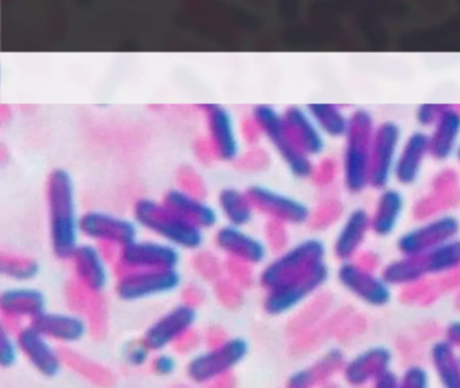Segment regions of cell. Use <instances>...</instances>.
<instances>
[{"label": "cell", "instance_id": "obj_1", "mask_svg": "<svg viewBox=\"0 0 460 388\" xmlns=\"http://www.w3.org/2000/svg\"><path fill=\"white\" fill-rule=\"evenodd\" d=\"M48 223L53 253L69 260L79 247L80 218L74 180L66 170L56 169L47 182Z\"/></svg>", "mask_w": 460, "mask_h": 388}, {"label": "cell", "instance_id": "obj_2", "mask_svg": "<svg viewBox=\"0 0 460 388\" xmlns=\"http://www.w3.org/2000/svg\"><path fill=\"white\" fill-rule=\"evenodd\" d=\"M373 119L366 110H357L349 119L346 147L341 159V181L349 193L359 194L370 188Z\"/></svg>", "mask_w": 460, "mask_h": 388}, {"label": "cell", "instance_id": "obj_3", "mask_svg": "<svg viewBox=\"0 0 460 388\" xmlns=\"http://www.w3.org/2000/svg\"><path fill=\"white\" fill-rule=\"evenodd\" d=\"M134 220L163 242L184 250H198L204 242V229L169 209L163 201L139 198L134 205Z\"/></svg>", "mask_w": 460, "mask_h": 388}, {"label": "cell", "instance_id": "obj_4", "mask_svg": "<svg viewBox=\"0 0 460 388\" xmlns=\"http://www.w3.org/2000/svg\"><path fill=\"white\" fill-rule=\"evenodd\" d=\"M327 247L320 239L303 240L293 247L285 248L277 258L269 261L260 274V285L265 291L300 279L304 275L325 261Z\"/></svg>", "mask_w": 460, "mask_h": 388}, {"label": "cell", "instance_id": "obj_5", "mask_svg": "<svg viewBox=\"0 0 460 388\" xmlns=\"http://www.w3.org/2000/svg\"><path fill=\"white\" fill-rule=\"evenodd\" d=\"M249 349V342L242 337L226 339L220 344L212 345L188 361V379L198 384L217 383L220 377L231 374L247 357Z\"/></svg>", "mask_w": 460, "mask_h": 388}, {"label": "cell", "instance_id": "obj_6", "mask_svg": "<svg viewBox=\"0 0 460 388\" xmlns=\"http://www.w3.org/2000/svg\"><path fill=\"white\" fill-rule=\"evenodd\" d=\"M252 118H254L255 126L270 140L289 172L297 178H312L314 164L312 163L311 156L306 155L296 145L288 131L284 116L279 115L274 108L269 107V105H260V107H255Z\"/></svg>", "mask_w": 460, "mask_h": 388}, {"label": "cell", "instance_id": "obj_7", "mask_svg": "<svg viewBox=\"0 0 460 388\" xmlns=\"http://www.w3.org/2000/svg\"><path fill=\"white\" fill-rule=\"evenodd\" d=\"M339 285L354 298L371 307L386 306L392 301V286L381 272L360 264L357 259L341 261L336 269Z\"/></svg>", "mask_w": 460, "mask_h": 388}, {"label": "cell", "instance_id": "obj_8", "mask_svg": "<svg viewBox=\"0 0 460 388\" xmlns=\"http://www.w3.org/2000/svg\"><path fill=\"white\" fill-rule=\"evenodd\" d=\"M328 278H330V267L325 260L300 279L266 291L263 309L270 315L287 314L308 302L317 291L322 290Z\"/></svg>", "mask_w": 460, "mask_h": 388}, {"label": "cell", "instance_id": "obj_9", "mask_svg": "<svg viewBox=\"0 0 460 388\" xmlns=\"http://www.w3.org/2000/svg\"><path fill=\"white\" fill-rule=\"evenodd\" d=\"M181 285L177 269H131L118 274L115 291L123 301H139L172 293Z\"/></svg>", "mask_w": 460, "mask_h": 388}, {"label": "cell", "instance_id": "obj_10", "mask_svg": "<svg viewBox=\"0 0 460 388\" xmlns=\"http://www.w3.org/2000/svg\"><path fill=\"white\" fill-rule=\"evenodd\" d=\"M460 220L451 213H441L435 217L422 220L413 228L403 232L397 240L401 255L417 256L454 237L459 236Z\"/></svg>", "mask_w": 460, "mask_h": 388}, {"label": "cell", "instance_id": "obj_11", "mask_svg": "<svg viewBox=\"0 0 460 388\" xmlns=\"http://www.w3.org/2000/svg\"><path fill=\"white\" fill-rule=\"evenodd\" d=\"M180 263L179 248L166 242L155 240H134L120 248L117 263V274L131 269H177Z\"/></svg>", "mask_w": 460, "mask_h": 388}, {"label": "cell", "instance_id": "obj_12", "mask_svg": "<svg viewBox=\"0 0 460 388\" xmlns=\"http://www.w3.org/2000/svg\"><path fill=\"white\" fill-rule=\"evenodd\" d=\"M80 231L83 236L96 244H112L122 248L137 240L138 224L122 216L90 210L80 218Z\"/></svg>", "mask_w": 460, "mask_h": 388}, {"label": "cell", "instance_id": "obj_13", "mask_svg": "<svg viewBox=\"0 0 460 388\" xmlns=\"http://www.w3.org/2000/svg\"><path fill=\"white\" fill-rule=\"evenodd\" d=\"M246 191L255 210L265 215L269 220L279 221L287 225H303L308 224L311 218L312 210L308 205L295 197L263 186H252Z\"/></svg>", "mask_w": 460, "mask_h": 388}, {"label": "cell", "instance_id": "obj_14", "mask_svg": "<svg viewBox=\"0 0 460 388\" xmlns=\"http://www.w3.org/2000/svg\"><path fill=\"white\" fill-rule=\"evenodd\" d=\"M196 320V307L182 302L155 321L145 331L142 340L153 352H161L168 347H173L181 337L192 331Z\"/></svg>", "mask_w": 460, "mask_h": 388}, {"label": "cell", "instance_id": "obj_15", "mask_svg": "<svg viewBox=\"0 0 460 388\" xmlns=\"http://www.w3.org/2000/svg\"><path fill=\"white\" fill-rule=\"evenodd\" d=\"M400 151V128L392 121L376 127L371 147L370 188L381 190L389 186Z\"/></svg>", "mask_w": 460, "mask_h": 388}, {"label": "cell", "instance_id": "obj_16", "mask_svg": "<svg viewBox=\"0 0 460 388\" xmlns=\"http://www.w3.org/2000/svg\"><path fill=\"white\" fill-rule=\"evenodd\" d=\"M15 339L20 352L39 374L45 377L58 376L64 360L61 349L52 344V340L48 339L33 323L21 326L15 331Z\"/></svg>", "mask_w": 460, "mask_h": 388}, {"label": "cell", "instance_id": "obj_17", "mask_svg": "<svg viewBox=\"0 0 460 388\" xmlns=\"http://www.w3.org/2000/svg\"><path fill=\"white\" fill-rule=\"evenodd\" d=\"M69 260L79 285L90 293L103 294L109 285L110 263L98 244H80Z\"/></svg>", "mask_w": 460, "mask_h": 388}, {"label": "cell", "instance_id": "obj_18", "mask_svg": "<svg viewBox=\"0 0 460 388\" xmlns=\"http://www.w3.org/2000/svg\"><path fill=\"white\" fill-rule=\"evenodd\" d=\"M215 245L227 259L257 266L268 256V244L258 237L247 234L242 226L225 225L217 229Z\"/></svg>", "mask_w": 460, "mask_h": 388}, {"label": "cell", "instance_id": "obj_19", "mask_svg": "<svg viewBox=\"0 0 460 388\" xmlns=\"http://www.w3.org/2000/svg\"><path fill=\"white\" fill-rule=\"evenodd\" d=\"M371 232L370 213L355 207L341 221L332 242V253L339 261L352 260L362 252Z\"/></svg>", "mask_w": 460, "mask_h": 388}, {"label": "cell", "instance_id": "obj_20", "mask_svg": "<svg viewBox=\"0 0 460 388\" xmlns=\"http://www.w3.org/2000/svg\"><path fill=\"white\" fill-rule=\"evenodd\" d=\"M209 147L217 158L234 161L239 155V142L230 112L222 105H206Z\"/></svg>", "mask_w": 460, "mask_h": 388}, {"label": "cell", "instance_id": "obj_21", "mask_svg": "<svg viewBox=\"0 0 460 388\" xmlns=\"http://www.w3.org/2000/svg\"><path fill=\"white\" fill-rule=\"evenodd\" d=\"M392 363V350L384 345H376L346 360L341 375L351 385H363L367 383L373 384L376 376L385 369L390 368Z\"/></svg>", "mask_w": 460, "mask_h": 388}, {"label": "cell", "instance_id": "obj_22", "mask_svg": "<svg viewBox=\"0 0 460 388\" xmlns=\"http://www.w3.org/2000/svg\"><path fill=\"white\" fill-rule=\"evenodd\" d=\"M31 323H33L48 339L63 345L79 342L90 331L87 320L75 312H45Z\"/></svg>", "mask_w": 460, "mask_h": 388}, {"label": "cell", "instance_id": "obj_23", "mask_svg": "<svg viewBox=\"0 0 460 388\" xmlns=\"http://www.w3.org/2000/svg\"><path fill=\"white\" fill-rule=\"evenodd\" d=\"M0 310L10 322L20 323L25 318L31 322L47 312V296L39 288H7L0 295Z\"/></svg>", "mask_w": 460, "mask_h": 388}, {"label": "cell", "instance_id": "obj_24", "mask_svg": "<svg viewBox=\"0 0 460 388\" xmlns=\"http://www.w3.org/2000/svg\"><path fill=\"white\" fill-rule=\"evenodd\" d=\"M428 155H430L429 135L414 132L398 151L393 180L402 186L414 185L421 175Z\"/></svg>", "mask_w": 460, "mask_h": 388}, {"label": "cell", "instance_id": "obj_25", "mask_svg": "<svg viewBox=\"0 0 460 388\" xmlns=\"http://www.w3.org/2000/svg\"><path fill=\"white\" fill-rule=\"evenodd\" d=\"M164 204L181 216L190 223L195 224L201 229H211L219 221V213L211 205L207 204L204 198L192 196L181 189H172L164 196Z\"/></svg>", "mask_w": 460, "mask_h": 388}, {"label": "cell", "instance_id": "obj_26", "mask_svg": "<svg viewBox=\"0 0 460 388\" xmlns=\"http://www.w3.org/2000/svg\"><path fill=\"white\" fill-rule=\"evenodd\" d=\"M405 212V197L398 189L386 188L379 190L373 212L370 213L371 234L387 237L397 229Z\"/></svg>", "mask_w": 460, "mask_h": 388}, {"label": "cell", "instance_id": "obj_27", "mask_svg": "<svg viewBox=\"0 0 460 388\" xmlns=\"http://www.w3.org/2000/svg\"><path fill=\"white\" fill-rule=\"evenodd\" d=\"M282 116L290 137L306 155L312 158L322 154L324 139L311 115L300 108H289Z\"/></svg>", "mask_w": 460, "mask_h": 388}, {"label": "cell", "instance_id": "obj_28", "mask_svg": "<svg viewBox=\"0 0 460 388\" xmlns=\"http://www.w3.org/2000/svg\"><path fill=\"white\" fill-rule=\"evenodd\" d=\"M460 137V112L446 108L433 126L429 135L430 156L436 161H446L456 151Z\"/></svg>", "mask_w": 460, "mask_h": 388}, {"label": "cell", "instance_id": "obj_29", "mask_svg": "<svg viewBox=\"0 0 460 388\" xmlns=\"http://www.w3.org/2000/svg\"><path fill=\"white\" fill-rule=\"evenodd\" d=\"M344 364H346L344 353L338 348H332V349L327 350L322 357L317 358L311 366L298 369L295 374L290 375L288 384L296 388L319 384L324 380L332 379L335 375L341 374Z\"/></svg>", "mask_w": 460, "mask_h": 388}, {"label": "cell", "instance_id": "obj_30", "mask_svg": "<svg viewBox=\"0 0 460 388\" xmlns=\"http://www.w3.org/2000/svg\"><path fill=\"white\" fill-rule=\"evenodd\" d=\"M429 360L436 379L443 387L460 388V352L444 337L429 348Z\"/></svg>", "mask_w": 460, "mask_h": 388}, {"label": "cell", "instance_id": "obj_31", "mask_svg": "<svg viewBox=\"0 0 460 388\" xmlns=\"http://www.w3.org/2000/svg\"><path fill=\"white\" fill-rule=\"evenodd\" d=\"M419 256L427 278L460 271V237H454Z\"/></svg>", "mask_w": 460, "mask_h": 388}, {"label": "cell", "instance_id": "obj_32", "mask_svg": "<svg viewBox=\"0 0 460 388\" xmlns=\"http://www.w3.org/2000/svg\"><path fill=\"white\" fill-rule=\"evenodd\" d=\"M217 204L226 221L230 225L242 228L252 223L254 213L257 212L247 191H241L238 189H223L217 197Z\"/></svg>", "mask_w": 460, "mask_h": 388}, {"label": "cell", "instance_id": "obj_33", "mask_svg": "<svg viewBox=\"0 0 460 388\" xmlns=\"http://www.w3.org/2000/svg\"><path fill=\"white\" fill-rule=\"evenodd\" d=\"M381 274L392 287H408L428 279L419 256L401 255L384 266Z\"/></svg>", "mask_w": 460, "mask_h": 388}, {"label": "cell", "instance_id": "obj_34", "mask_svg": "<svg viewBox=\"0 0 460 388\" xmlns=\"http://www.w3.org/2000/svg\"><path fill=\"white\" fill-rule=\"evenodd\" d=\"M309 115L312 116L320 131L331 137H344L349 129V119H346V116L333 105H309Z\"/></svg>", "mask_w": 460, "mask_h": 388}, {"label": "cell", "instance_id": "obj_35", "mask_svg": "<svg viewBox=\"0 0 460 388\" xmlns=\"http://www.w3.org/2000/svg\"><path fill=\"white\" fill-rule=\"evenodd\" d=\"M2 274L17 282H28L39 275L40 264L33 258L15 255V253H2L0 259Z\"/></svg>", "mask_w": 460, "mask_h": 388}, {"label": "cell", "instance_id": "obj_36", "mask_svg": "<svg viewBox=\"0 0 460 388\" xmlns=\"http://www.w3.org/2000/svg\"><path fill=\"white\" fill-rule=\"evenodd\" d=\"M61 355H63L64 364H68L69 368L83 375L85 379L93 380L98 384H103V383L110 384L111 382L112 375L110 374V371L99 364L93 363L90 358L83 357L79 353L72 352L69 349H61Z\"/></svg>", "mask_w": 460, "mask_h": 388}, {"label": "cell", "instance_id": "obj_37", "mask_svg": "<svg viewBox=\"0 0 460 388\" xmlns=\"http://www.w3.org/2000/svg\"><path fill=\"white\" fill-rule=\"evenodd\" d=\"M193 267L204 279L217 282L222 278L226 263H222L219 258L209 251H201L193 258Z\"/></svg>", "mask_w": 460, "mask_h": 388}, {"label": "cell", "instance_id": "obj_38", "mask_svg": "<svg viewBox=\"0 0 460 388\" xmlns=\"http://www.w3.org/2000/svg\"><path fill=\"white\" fill-rule=\"evenodd\" d=\"M242 286L234 282L231 278H220L215 282V294L220 304H225L228 309H235L242 304L243 293H242Z\"/></svg>", "mask_w": 460, "mask_h": 388}, {"label": "cell", "instance_id": "obj_39", "mask_svg": "<svg viewBox=\"0 0 460 388\" xmlns=\"http://www.w3.org/2000/svg\"><path fill=\"white\" fill-rule=\"evenodd\" d=\"M20 353V347H18L15 333L10 331L6 325L2 323L0 329V366L4 368H10L14 366Z\"/></svg>", "mask_w": 460, "mask_h": 388}, {"label": "cell", "instance_id": "obj_40", "mask_svg": "<svg viewBox=\"0 0 460 388\" xmlns=\"http://www.w3.org/2000/svg\"><path fill=\"white\" fill-rule=\"evenodd\" d=\"M341 205L335 199H328L324 204L320 205L316 212L311 213L308 224L316 229L328 228L331 224L336 223L341 217Z\"/></svg>", "mask_w": 460, "mask_h": 388}, {"label": "cell", "instance_id": "obj_41", "mask_svg": "<svg viewBox=\"0 0 460 388\" xmlns=\"http://www.w3.org/2000/svg\"><path fill=\"white\" fill-rule=\"evenodd\" d=\"M153 350L147 347L144 340H134L123 348V358L128 366L139 368L150 360Z\"/></svg>", "mask_w": 460, "mask_h": 388}, {"label": "cell", "instance_id": "obj_42", "mask_svg": "<svg viewBox=\"0 0 460 388\" xmlns=\"http://www.w3.org/2000/svg\"><path fill=\"white\" fill-rule=\"evenodd\" d=\"M287 224L276 220H269L265 225L266 244L274 252H282L288 248Z\"/></svg>", "mask_w": 460, "mask_h": 388}, {"label": "cell", "instance_id": "obj_43", "mask_svg": "<svg viewBox=\"0 0 460 388\" xmlns=\"http://www.w3.org/2000/svg\"><path fill=\"white\" fill-rule=\"evenodd\" d=\"M177 181H179V188L192 196L200 197L204 198L207 193L206 183L201 180L198 172H193L190 167H184L181 172L177 174Z\"/></svg>", "mask_w": 460, "mask_h": 388}, {"label": "cell", "instance_id": "obj_44", "mask_svg": "<svg viewBox=\"0 0 460 388\" xmlns=\"http://www.w3.org/2000/svg\"><path fill=\"white\" fill-rule=\"evenodd\" d=\"M400 377L401 385H406V387L425 388L430 383L429 372L421 364H411L406 366Z\"/></svg>", "mask_w": 460, "mask_h": 388}, {"label": "cell", "instance_id": "obj_45", "mask_svg": "<svg viewBox=\"0 0 460 388\" xmlns=\"http://www.w3.org/2000/svg\"><path fill=\"white\" fill-rule=\"evenodd\" d=\"M252 267V264L233 260V259H227V261H226V272H227L228 278H231L234 282L238 283L242 287L252 286L254 282Z\"/></svg>", "mask_w": 460, "mask_h": 388}, {"label": "cell", "instance_id": "obj_46", "mask_svg": "<svg viewBox=\"0 0 460 388\" xmlns=\"http://www.w3.org/2000/svg\"><path fill=\"white\" fill-rule=\"evenodd\" d=\"M150 366L158 376H169L176 371L177 360L174 356L163 353V350H161V352H157L155 357L150 358Z\"/></svg>", "mask_w": 460, "mask_h": 388}, {"label": "cell", "instance_id": "obj_47", "mask_svg": "<svg viewBox=\"0 0 460 388\" xmlns=\"http://www.w3.org/2000/svg\"><path fill=\"white\" fill-rule=\"evenodd\" d=\"M444 110L446 108L441 107V105H422L419 113H417V118H419L422 126H435Z\"/></svg>", "mask_w": 460, "mask_h": 388}, {"label": "cell", "instance_id": "obj_48", "mask_svg": "<svg viewBox=\"0 0 460 388\" xmlns=\"http://www.w3.org/2000/svg\"><path fill=\"white\" fill-rule=\"evenodd\" d=\"M199 344H200V336L192 329L184 337H181L173 347L179 353H190L196 349Z\"/></svg>", "mask_w": 460, "mask_h": 388}, {"label": "cell", "instance_id": "obj_49", "mask_svg": "<svg viewBox=\"0 0 460 388\" xmlns=\"http://www.w3.org/2000/svg\"><path fill=\"white\" fill-rule=\"evenodd\" d=\"M336 169H332V163H323L322 166L319 167V170L314 167V174H312V178L316 181L317 185H331L333 180H335Z\"/></svg>", "mask_w": 460, "mask_h": 388}, {"label": "cell", "instance_id": "obj_50", "mask_svg": "<svg viewBox=\"0 0 460 388\" xmlns=\"http://www.w3.org/2000/svg\"><path fill=\"white\" fill-rule=\"evenodd\" d=\"M373 384L376 385V387H397V385H401V377L400 375L395 374L392 366H390V368L385 369V371H382L381 374L376 376Z\"/></svg>", "mask_w": 460, "mask_h": 388}, {"label": "cell", "instance_id": "obj_51", "mask_svg": "<svg viewBox=\"0 0 460 388\" xmlns=\"http://www.w3.org/2000/svg\"><path fill=\"white\" fill-rule=\"evenodd\" d=\"M182 295H185V304L196 307V304H200L201 299H203V291H201V288H199L198 286L190 285L185 288Z\"/></svg>", "mask_w": 460, "mask_h": 388}, {"label": "cell", "instance_id": "obj_52", "mask_svg": "<svg viewBox=\"0 0 460 388\" xmlns=\"http://www.w3.org/2000/svg\"><path fill=\"white\" fill-rule=\"evenodd\" d=\"M446 337L457 349H460V321H454L446 328Z\"/></svg>", "mask_w": 460, "mask_h": 388}, {"label": "cell", "instance_id": "obj_53", "mask_svg": "<svg viewBox=\"0 0 460 388\" xmlns=\"http://www.w3.org/2000/svg\"><path fill=\"white\" fill-rule=\"evenodd\" d=\"M456 155H457V159H459V162H460V146H459V148H457Z\"/></svg>", "mask_w": 460, "mask_h": 388}]
</instances>
